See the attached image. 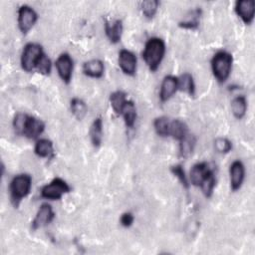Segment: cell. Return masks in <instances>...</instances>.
<instances>
[{
    "instance_id": "13",
    "label": "cell",
    "mask_w": 255,
    "mask_h": 255,
    "mask_svg": "<svg viewBox=\"0 0 255 255\" xmlns=\"http://www.w3.org/2000/svg\"><path fill=\"white\" fill-rule=\"evenodd\" d=\"M236 15L246 24H252L255 16V3L253 0H240L235 3L234 7Z\"/></svg>"
},
{
    "instance_id": "32",
    "label": "cell",
    "mask_w": 255,
    "mask_h": 255,
    "mask_svg": "<svg viewBox=\"0 0 255 255\" xmlns=\"http://www.w3.org/2000/svg\"><path fill=\"white\" fill-rule=\"evenodd\" d=\"M51 70H52V62H51V59L46 55L44 54L43 57L41 58L39 64L37 65V68H36V71L41 74V75H44V76H49L51 74Z\"/></svg>"
},
{
    "instance_id": "31",
    "label": "cell",
    "mask_w": 255,
    "mask_h": 255,
    "mask_svg": "<svg viewBox=\"0 0 255 255\" xmlns=\"http://www.w3.org/2000/svg\"><path fill=\"white\" fill-rule=\"evenodd\" d=\"M214 148L218 153L225 154L231 151L232 149V142L227 137H217L214 140Z\"/></svg>"
},
{
    "instance_id": "1",
    "label": "cell",
    "mask_w": 255,
    "mask_h": 255,
    "mask_svg": "<svg viewBox=\"0 0 255 255\" xmlns=\"http://www.w3.org/2000/svg\"><path fill=\"white\" fill-rule=\"evenodd\" d=\"M165 43L161 38L151 37L145 44L142 51V59L150 72H155L165 55Z\"/></svg>"
},
{
    "instance_id": "24",
    "label": "cell",
    "mask_w": 255,
    "mask_h": 255,
    "mask_svg": "<svg viewBox=\"0 0 255 255\" xmlns=\"http://www.w3.org/2000/svg\"><path fill=\"white\" fill-rule=\"evenodd\" d=\"M178 79V90L186 93L189 97L195 96V83L193 77L189 73H183Z\"/></svg>"
},
{
    "instance_id": "16",
    "label": "cell",
    "mask_w": 255,
    "mask_h": 255,
    "mask_svg": "<svg viewBox=\"0 0 255 255\" xmlns=\"http://www.w3.org/2000/svg\"><path fill=\"white\" fill-rule=\"evenodd\" d=\"M83 73L93 79H101L105 73V64L100 59H92L84 63Z\"/></svg>"
},
{
    "instance_id": "33",
    "label": "cell",
    "mask_w": 255,
    "mask_h": 255,
    "mask_svg": "<svg viewBox=\"0 0 255 255\" xmlns=\"http://www.w3.org/2000/svg\"><path fill=\"white\" fill-rule=\"evenodd\" d=\"M133 221H134V216L131 212L129 211H127V212H124L121 217H120V223L123 227L125 228H128L130 227L132 224H133Z\"/></svg>"
},
{
    "instance_id": "12",
    "label": "cell",
    "mask_w": 255,
    "mask_h": 255,
    "mask_svg": "<svg viewBox=\"0 0 255 255\" xmlns=\"http://www.w3.org/2000/svg\"><path fill=\"white\" fill-rule=\"evenodd\" d=\"M245 179V166L239 159L234 160L229 166V182L232 191H237L241 188Z\"/></svg>"
},
{
    "instance_id": "2",
    "label": "cell",
    "mask_w": 255,
    "mask_h": 255,
    "mask_svg": "<svg viewBox=\"0 0 255 255\" xmlns=\"http://www.w3.org/2000/svg\"><path fill=\"white\" fill-rule=\"evenodd\" d=\"M32 188V176L28 173H20L15 175L10 181L9 191L10 200L15 208H18L21 201L26 198Z\"/></svg>"
},
{
    "instance_id": "15",
    "label": "cell",
    "mask_w": 255,
    "mask_h": 255,
    "mask_svg": "<svg viewBox=\"0 0 255 255\" xmlns=\"http://www.w3.org/2000/svg\"><path fill=\"white\" fill-rule=\"evenodd\" d=\"M124 24L121 19L105 21V33L112 44H118L123 36Z\"/></svg>"
},
{
    "instance_id": "17",
    "label": "cell",
    "mask_w": 255,
    "mask_h": 255,
    "mask_svg": "<svg viewBox=\"0 0 255 255\" xmlns=\"http://www.w3.org/2000/svg\"><path fill=\"white\" fill-rule=\"evenodd\" d=\"M201 16L202 10L200 8H194L190 10L182 20L178 22V27L185 30H197L200 25Z\"/></svg>"
},
{
    "instance_id": "29",
    "label": "cell",
    "mask_w": 255,
    "mask_h": 255,
    "mask_svg": "<svg viewBox=\"0 0 255 255\" xmlns=\"http://www.w3.org/2000/svg\"><path fill=\"white\" fill-rule=\"evenodd\" d=\"M215 185H216V175H215V172H212L202 183L201 185L199 186L203 195L206 197V198H209L212 196L213 194V191H214V188H215Z\"/></svg>"
},
{
    "instance_id": "6",
    "label": "cell",
    "mask_w": 255,
    "mask_h": 255,
    "mask_svg": "<svg viewBox=\"0 0 255 255\" xmlns=\"http://www.w3.org/2000/svg\"><path fill=\"white\" fill-rule=\"evenodd\" d=\"M38 21L37 12L29 5H21L18 9V28L23 35H26Z\"/></svg>"
},
{
    "instance_id": "25",
    "label": "cell",
    "mask_w": 255,
    "mask_h": 255,
    "mask_svg": "<svg viewBox=\"0 0 255 255\" xmlns=\"http://www.w3.org/2000/svg\"><path fill=\"white\" fill-rule=\"evenodd\" d=\"M110 104L112 106V109L114 110V112L118 115L121 116L122 114V110L125 106V104L127 103L128 99H127V94L124 91H115L110 95L109 98Z\"/></svg>"
},
{
    "instance_id": "23",
    "label": "cell",
    "mask_w": 255,
    "mask_h": 255,
    "mask_svg": "<svg viewBox=\"0 0 255 255\" xmlns=\"http://www.w3.org/2000/svg\"><path fill=\"white\" fill-rule=\"evenodd\" d=\"M188 133L187 125L178 119L170 121V128H169V136L176 140H180Z\"/></svg>"
},
{
    "instance_id": "28",
    "label": "cell",
    "mask_w": 255,
    "mask_h": 255,
    "mask_svg": "<svg viewBox=\"0 0 255 255\" xmlns=\"http://www.w3.org/2000/svg\"><path fill=\"white\" fill-rule=\"evenodd\" d=\"M158 7H159V1L157 0H146V1L140 2L139 4V8L143 17L148 20L152 19L155 16L158 10Z\"/></svg>"
},
{
    "instance_id": "11",
    "label": "cell",
    "mask_w": 255,
    "mask_h": 255,
    "mask_svg": "<svg viewBox=\"0 0 255 255\" xmlns=\"http://www.w3.org/2000/svg\"><path fill=\"white\" fill-rule=\"evenodd\" d=\"M45 130V123L33 116H27L21 135L29 139H37Z\"/></svg>"
},
{
    "instance_id": "14",
    "label": "cell",
    "mask_w": 255,
    "mask_h": 255,
    "mask_svg": "<svg viewBox=\"0 0 255 255\" xmlns=\"http://www.w3.org/2000/svg\"><path fill=\"white\" fill-rule=\"evenodd\" d=\"M178 91V79L175 76L167 75L163 78L160 90H159V100L161 103L169 101L174 94Z\"/></svg>"
},
{
    "instance_id": "7",
    "label": "cell",
    "mask_w": 255,
    "mask_h": 255,
    "mask_svg": "<svg viewBox=\"0 0 255 255\" xmlns=\"http://www.w3.org/2000/svg\"><path fill=\"white\" fill-rule=\"evenodd\" d=\"M55 67L60 79L66 85H69L72 81L73 70H74V61L70 54L62 53L55 62Z\"/></svg>"
},
{
    "instance_id": "27",
    "label": "cell",
    "mask_w": 255,
    "mask_h": 255,
    "mask_svg": "<svg viewBox=\"0 0 255 255\" xmlns=\"http://www.w3.org/2000/svg\"><path fill=\"white\" fill-rule=\"evenodd\" d=\"M170 121L167 117L161 116L155 118L153 121V128L156 134L160 137H167L169 136V128H170Z\"/></svg>"
},
{
    "instance_id": "9",
    "label": "cell",
    "mask_w": 255,
    "mask_h": 255,
    "mask_svg": "<svg viewBox=\"0 0 255 255\" xmlns=\"http://www.w3.org/2000/svg\"><path fill=\"white\" fill-rule=\"evenodd\" d=\"M55 218V212L52 206L48 203H43L40 205L34 219L31 222L32 230L36 231L49 225Z\"/></svg>"
},
{
    "instance_id": "30",
    "label": "cell",
    "mask_w": 255,
    "mask_h": 255,
    "mask_svg": "<svg viewBox=\"0 0 255 255\" xmlns=\"http://www.w3.org/2000/svg\"><path fill=\"white\" fill-rule=\"evenodd\" d=\"M170 172L178 179V181L180 182V184L182 185L183 188H185V189L189 188L190 182H189L181 164H174V165L170 166Z\"/></svg>"
},
{
    "instance_id": "26",
    "label": "cell",
    "mask_w": 255,
    "mask_h": 255,
    "mask_svg": "<svg viewBox=\"0 0 255 255\" xmlns=\"http://www.w3.org/2000/svg\"><path fill=\"white\" fill-rule=\"evenodd\" d=\"M70 109L73 116L78 120L82 121L87 113H88V106L87 104L80 98H73L70 102Z\"/></svg>"
},
{
    "instance_id": "18",
    "label": "cell",
    "mask_w": 255,
    "mask_h": 255,
    "mask_svg": "<svg viewBox=\"0 0 255 255\" xmlns=\"http://www.w3.org/2000/svg\"><path fill=\"white\" fill-rule=\"evenodd\" d=\"M34 152L41 158H53L55 155L53 141L49 138H40L36 141Z\"/></svg>"
},
{
    "instance_id": "5",
    "label": "cell",
    "mask_w": 255,
    "mask_h": 255,
    "mask_svg": "<svg viewBox=\"0 0 255 255\" xmlns=\"http://www.w3.org/2000/svg\"><path fill=\"white\" fill-rule=\"evenodd\" d=\"M71 192V186L61 177L53 178L41 189V197L47 200H60L65 194Z\"/></svg>"
},
{
    "instance_id": "19",
    "label": "cell",
    "mask_w": 255,
    "mask_h": 255,
    "mask_svg": "<svg viewBox=\"0 0 255 255\" xmlns=\"http://www.w3.org/2000/svg\"><path fill=\"white\" fill-rule=\"evenodd\" d=\"M121 116H123L125 125L128 128H132L134 127L136 118H137V112H136L135 104L131 100L127 101V103L125 104L122 110Z\"/></svg>"
},
{
    "instance_id": "21",
    "label": "cell",
    "mask_w": 255,
    "mask_h": 255,
    "mask_svg": "<svg viewBox=\"0 0 255 255\" xmlns=\"http://www.w3.org/2000/svg\"><path fill=\"white\" fill-rule=\"evenodd\" d=\"M196 144V137L191 134L187 133L183 138L179 140V149H178V154L180 158H187L190 156L194 150Z\"/></svg>"
},
{
    "instance_id": "3",
    "label": "cell",
    "mask_w": 255,
    "mask_h": 255,
    "mask_svg": "<svg viewBox=\"0 0 255 255\" xmlns=\"http://www.w3.org/2000/svg\"><path fill=\"white\" fill-rule=\"evenodd\" d=\"M210 64L212 74L216 81L220 84L225 83L232 71V55L227 51H218L213 55Z\"/></svg>"
},
{
    "instance_id": "8",
    "label": "cell",
    "mask_w": 255,
    "mask_h": 255,
    "mask_svg": "<svg viewBox=\"0 0 255 255\" xmlns=\"http://www.w3.org/2000/svg\"><path fill=\"white\" fill-rule=\"evenodd\" d=\"M212 172H214V169L207 161L196 162L189 171V181L193 186L199 187Z\"/></svg>"
},
{
    "instance_id": "20",
    "label": "cell",
    "mask_w": 255,
    "mask_h": 255,
    "mask_svg": "<svg viewBox=\"0 0 255 255\" xmlns=\"http://www.w3.org/2000/svg\"><path fill=\"white\" fill-rule=\"evenodd\" d=\"M89 134L93 146L96 148L100 147L103 140V120L101 117H98L94 120L91 125Z\"/></svg>"
},
{
    "instance_id": "4",
    "label": "cell",
    "mask_w": 255,
    "mask_h": 255,
    "mask_svg": "<svg viewBox=\"0 0 255 255\" xmlns=\"http://www.w3.org/2000/svg\"><path fill=\"white\" fill-rule=\"evenodd\" d=\"M45 54L43 47L39 43H27L21 54L20 64L21 68L27 72L32 73L36 71L37 65L39 64L41 58Z\"/></svg>"
},
{
    "instance_id": "22",
    "label": "cell",
    "mask_w": 255,
    "mask_h": 255,
    "mask_svg": "<svg viewBox=\"0 0 255 255\" xmlns=\"http://www.w3.org/2000/svg\"><path fill=\"white\" fill-rule=\"evenodd\" d=\"M231 112L235 119L241 120L245 117L247 112V100L245 96H236L231 102Z\"/></svg>"
},
{
    "instance_id": "10",
    "label": "cell",
    "mask_w": 255,
    "mask_h": 255,
    "mask_svg": "<svg viewBox=\"0 0 255 255\" xmlns=\"http://www.w3.org/2000/svg\"><path fill=\"white\" fill-rule=\"evenodd\" d=\"M118 62L122 72L125 75L130 76V77L135 75L136 67H137V59L134 53L127 49H122L119 52Z\"/></svg>"
}]
</instances>
